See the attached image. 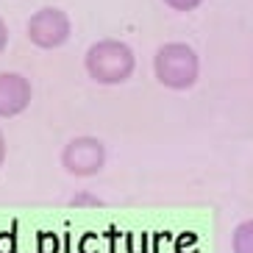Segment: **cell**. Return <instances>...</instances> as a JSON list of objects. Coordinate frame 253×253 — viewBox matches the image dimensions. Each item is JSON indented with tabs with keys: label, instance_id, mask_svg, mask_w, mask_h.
<instances>
[{
	"label": "cell",
	"instance_id": "8",
	"mask_svg": "<svg viewBox=\"0 0 253 253\" xmlns=\"http://www.w3.org/2000/svg\"><path fill=\"white\" fill-rule=\"evenodd\" d=\"M8 47V25H6V20L0 17V53Z\"/></svg>",
	"mask_w": 253,
	"mask_h": 253
},
{
	"label": "cell",
	"instance_id": "6",
	"mask_svg": "<svg viewBox=\"0 0 253 253\" xmlns=\"http://www.w3.org/2000/svg\"><path fill=\"white\" fill-rule=\"evenodd\" d=\"M231 248H234V253H253V220L237 225L234 237H231Z\"/></svg>",
	"mask_w": 253,
	"mask_h": 253
},
{
	"label": "cell",
	"instance_id": "2",
	"mask_svg": "<svg viewBox=\"0 0 253 253\" xmlns=\"http://www.w3.org/2000/svg\"><path fill=\"white\" fill-rule=\"evenodd\" d=\"M153 73L167 89H192L201 75V59L186 42H167L153 56Z\"/></svg>",
	"mask_w": 253,
	"mask_h": 253
},
{
	"label": "cell",
	"instance_id": "5",
	"mask_svg": "<svg viewBox=\"0 0 253 253\" xmlns=\"http://www.w3.org/2000/svg\"><path fill=\"white\" fill-rule=\"evenodd\" d=\"M34 100V84L23 73H0V117H20Z\"/></svg>",
	"mask_w": 253,
	"mask_h": 253
},
{
	"label": "cell",
	"instance_id": "3",
	"mask_svg": "<svg viewBox=\"0 0 253 253\" xmlns=\"http://www.w3.org/2000/svg\"><path fill=\"white\" fill-rule=\"evenodd\" d=\"M25 34H28V42L34 47H39V50H56V47H64L70 42V37H73V20L59 6H42L28 17Z\"/></svg>",
	"mask_w": 253,
	"mask_h": 253
},
{
	"label": "cell",
	"instance_id": "1",
	"mask_svg": "<svg viewBox=\"0 0 253 253\" xmlns=\"http://www.w3.org/2000/svg\"><path fill=\"white\" fill-rule=\"evenodd\" d=\"M84 67L95 84L100 86H117L126 84L136 67V56L131 45H126L123 39H97L86 47L84 53Z\"/></svg>",
	"mask_w": 253,
	"mask_h": 253
},
{
	"label": "cell",
	"instance_id": "4",
	"mask_svg": "<svg viewBox=\"0 0 253 253\" xmlns=\"http://www.w3.org/2000/svg\"><path fill=\"white\" fill-rule=\"evenodd\" d=\"M106 164V145L97 136H73V139L61 148V167L75 175V178H89L97 175Z\"/></svg>",
	"mask_w": 253,
	"mask_h": 253
},
{
	"label": "cell",
	"instance_id": "9",
	"mask_svg": "<svg viewBox=\"0 0 253 253\" xmlns=\"http://www.w3.org/2000/svg\"><path fill=\"white\" fill-rule=\"evenodd\" d=\"M6 153H8V148H6V136H3V131H0V167L6 164Z\"/></svg>",
	"mask_w": 253,
	"mask_h": 253
},
{
	"label": "cell",
	"instance_id": "7",
	"mask_svg": "<svg viewBox=\"0 0 253 253\" xmlns=\"http://www.w3.org/2000/svg\"><path fill=\"white\" fill-rule=\"evenodd\" d=\"M164 3H167L172 11H195L203 0H164Z\"/></svg>",
	"mask_w": 253,
	"mask_h": 253
}]
</instances>
